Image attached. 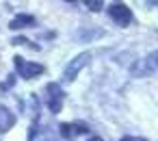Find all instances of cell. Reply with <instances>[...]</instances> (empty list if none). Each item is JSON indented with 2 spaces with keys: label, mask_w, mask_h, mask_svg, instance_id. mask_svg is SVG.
I'll use <instances>...</instances> for the list:
<instances>
[{
  "label": "cell",
  "mask_w": 158,
  "mask_h": 141,
  "mask_svg": "<svg viewBox=\"0 0 158 141\" xmlns=\"http://www.w3.org/2000/svg\"><path fill=\"white\" fill-rule=\"evenodd\" d=\"M15 65H18V72H20L22 78H35V76H39V74L44 72V65H39V63H28V61H24L22 57H15Z\"/></svg>",
  "instance_id": "cell-2"
},
{
  "label": "cell",
  "mask_w": 158,
  "mask_h": 141,
  "mask_svg": "<svg viewBox=\"0 0 158 141\" xmlns=\"http://www.w3.org/2000/svg\"><path fill=\"white\" fill-rule=\"evenodd\" d=\"M67 2H76V0H67Z\"/></svg>",
  "instance_id": "cell-10"
},
{
  "label": "cell",
  "mask_w": 158,
  "mask_h": 141,
  "mask_svg": "<svg viewBox=\"0 0 158 141\" xmlns=\"http://www.w3.org/2000/svg\"><path fill=\"white\" fill-rule=\"evenodd\" d=\"M121 141H132V139H128V137H126V139H121Z\"/></svg>",
  "instance_id": "cell-9"
},
{
  "label": "cell",
  "mask_w": 158,
  "mask_h": 141,
  "mask_svg": "<svg viewBox=\"0 0 158 141\" xmlns=\"http://www.w3.org/2000/svg\"><path fill=\"white\" fill-rule=\"evenodd\" d=\"M89 9H91V11H100V9H102V0H91V2H89Z\"/></svg>",
  "instance_id": "cell-6"
},
{
  "label": "cell",
  "mask_w": 158,
  "mask_h": 141,
  "mask_svg": "<svg viewBox=\"0 0 158 141\" xmlns=\"http://www.w3.org/2000/svg\"><path fill=\"white\" fill-rule=\"evenodd\" d=\"M48 96H52L48 104H50V109L56 113V111L61 109V91H59V87H56V85H48Z\"/></svg>",
  "instance_id": "cell-3"
},
{
  "label": "cell",
  "mask_w": 158,
  "mask_h": 141,
  "mask_svg": "<svg viewBox=\"0 0 158 141\" xmlns=\"http://www.w3.org/2000/svg\"><path fill=\"white\" fill-rule=\"evenodd\" d=\"M91 141H102V139H100V137H93V139H91Z\"/></svg>",
  "instance_id": "cell-8"
},
{
  "label": "cell",
  "mask_w": 158,
  "mask_h": 141,
  "mask_svg": "<svg viewBox=\"0 0 158 141\" xmlns=\"http://www.w3.org/2000/svg\"><path fill=\"white\" fill-rule=\"evenodd\" d=\"M33 24H35V18H33V15H24V13H22V15H15V20H11V24H9V26L15 31V28H22V26H33Z\"/></svg>",
  "instance_id": "cell-4"
},
{
  "label": "cell",
  "mask_w": 158,
  "mask_h": 141,
  "mask_svg": "<svg viewBox=\"0 0 158 141\" xmlns=\"http://www.w3.org/2000/svg\"><path fill=\"white\" fill-rule=\"evenodd\" d=\"M61 132H63L65 137H69V126H67V124H63V126H61Z\"/></svg>",
  "instance_id": "cell-7"
},
{
  "label": "cell",
  "mask_w": 158,
  "mask_h": 141,
  "mask_svg": "<svg viewBox=\"0 0 158 141\" xmlns=\"http://www.w3.org/2000/svg\"><path fill=\"white\" fill-rule=\"evenodd\" d=\"M108 13H110V18H113L119 26H128L130 20H132V11H130L126 5H121V2H113V5L108 7Z\"/></svg>",
  "instance_id": "cell-1"
},
{
  "label": "cell",
  "mask_w": 158,
  "mask_h": 141,
  "mask_svg": "<svg viewBox=\"0 0 158 141\" xmlns=\"http://www.w3.org/2000/svg\"><path fill=\"white\" fill-rule=\"evenodd\" d=\"M85 63H87V54H82V57H80V61H78V63H76V61H74V63H72V65H69V67H67V80H72V78H74V74H76V72H74V70H78V67H80V65H85Z\"/></svg>",
  "instance_id": "cell-5"
}]
</instances>
